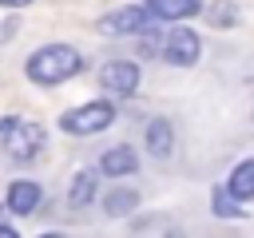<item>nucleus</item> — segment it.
Masks as SVG:
<instances>
[{
  "mask_svg": "<svg viewBox=\"0 0 254 238\" xmlns=\"http://www.w3.org/2000/svg\"><path fill=\"white\" fill-rule=\"evenodd\" d=\"M79 67H83V56H79L71 44H44V48H36V52L28 56V63H24L28 79L40 83V87H56V83L71 79Z\"/></svg>",
  "mask_w": 254,
  "mask_h": 238,
  "instance_id": "f257e3e1",
  "label": "nucleus"
},
{
  "mask_svg": "<svg viewBox=\"0 0 254 238\" xmlns=\"http://www.w3.org/2000/svg\"><path fill=\"white\" fill-rule=\"evenodd\" d=\"M151 24H159L151 12H147V4H123V8H115V12H103L99 20H95V32L99 36H143Z\"/></svg>",
  "mask_w": 254,
  "mask_h": 238,
  "instance_id": "f03ea898",
  "label": "nucleus"
},
{
  "mask_svg": "<svg viewBox=\"0 0 254 238\" xmlns=\"http://www.w3.org/2000/svg\"><path fill=\"white\" fill-rule=\"evenodd\" d=\"M111 123H115V107L103 103V99H91V103L71 107V111L60 115V127L67 135H95V131H107Z\"/></svg>",
  "mask_w": 254,
  "mask_h": 238,
  "instance_id": "7ed1b4c3",
  "label": "nucleus"
},
{
  "mask_svg": "<svg viewBox=\"0 0 254 238\" xmlns=\"http://www.w3.org/2000/svg\"><path fill=\"white\" fill-rule=\"evenodd\" d=\"M0 135H4V151L12 159H32L44 147V127L32 119H0Z\"/></svg>",
  "mask_w": 254,
  "mask_h": 238,
  "instance_id": "20e7f679",
  "label": "nucleus"
},
{
  "mask_svg": "<svg viewBox=\"0 0 254 238\" xmlns=\"http://www.w3.org/2000/svg\"><path fill=\"white\" fill-rule=\"evenodd\" d=\"M198 52H202V40L190 28H171L167 40H163V60L175 63V67H194L198 63Z\"/></svg>",
  "mask_w": 254,
  "mask_h": 238,
  "instance_id": "39448f33",
  "label": "nucleus"
},
{
  "mask_svg": "<svg viewBox=\"0 0 254 238\" xmlns=\"http://www.w3.org/2000/svg\"><path fill=\"white\" fill-rule=\"evenodd\" d=\"M99 83L111 95H131L139 87V63H131V60H107L99 67Z\"/></svg>",
  "mask_w": 254,
  "mask_h": 238,
  "instance_id": "423d86ee",
  "label": "nucleus"
},
{
  "mask_svg": "<svg viewBox=\"0 0 254 238\" xmlns=\"http://www.w3.org/2000/svg\"><path fill=\"white\" fill-rule=\"evenodd\" d=\"M135 167H139V155L127 143L107 147L103 159H99V175H107V178H127V175H135Z\"/></svg>",
  "mask_w": 254,
  "mask_h": 238,
  "instance_id": "0eeeda50",
  "label": "nucleus"
},
{
  "mask_svg": "<svg viewBox=\"0 0 254 238\" xmlns=\"http://www.w3.org/2000/svg\"><path fill=\"white\" fill-rule=\"evenodd\" d=\"M40 198H44V190H40V182H32V178H16V182L8 186V210H12V214H32V210L40 206Z\"/></svg>",
  "mask_w": 254,
  "mask_h": 238,
  "instance_id": "6e6552de",
  "label": "nucleus"
},
{
  "mask_svg": "<svg viewBox=\"0 0 254 238\" xmlns=\"http://www.w3.org/2000/svg\"><path fill=\"white\" fill-rule=\"evenodd\" d=\"M198 8H202V0H147V12H151L155 20H163V24H171V20H190Z\"/></svg>",
  "mask_w": 254,
  "mask_h": 238,
  "instance_id": "1a4fd4ad",
  "label": "nucleus"
},
{
  "mask_svg": "<svg viewBox=\"0 0 254 238\" xmlns=\"http://www.w3.org/2000/svg\"><path fill=\"white\" fill-rule=\"evenodd\" d=\"M147 151H151L155 159H167V155L175 151V127H171L167 119H151V123H147Z\"/></svg>",
  "mask_w": 254,
  "mask_h": 238,
  "instance_id": "9d476101",
  "label": "nucleus"
},
{
  "mask_svg": "<svg viewBox=\"0 0 254 238\" xmlns=\"http://www.w3.org/2000/svg\"><path fill=\"white\" fill-rule=\"evenodd\" d=\"M95 182H99V175L87 167V171H79L75 178H71V186H67V206L71 210H79V206H91L95 202Z\"/></svg>",
  "mask_w": 254,
  "mask_h": 238,
  "instance_id": "9b49d317",
  "label": "nucleus"
},
{
  "mask_svg": "<svg viewBox=\"0 0 254 238\" xmlns=\"http://www.w3.org/2000/svg\"><path fill=\"white\" fill-rule=\"evenodd\" d=\"M226 190H230L238 202H250V198H254V159H242V163L230 171Z\"/></svg>",
  "mask_w": 254,
  "mask_h": 238,
  "instance_id": "f8f14e48",
  "label": "nucleus"
},
{
  "mask_svg": "<svg viewBox=\"0 0 254 238\" xmlns=\"http://www.w3.org/2000/svg\"><path fill=\"white\" fill-rule=\"evenodd\" d=\"M135 206H139V194L127 190V186H119V190H111V194L103 198V214H107V218H123V214H131Z\"/></svg>",
  "mask_w": 254,
  "mask_h": 238,
  "instance_id": "ddd939ff",
  "label": "nucleus"
},
{
  "mask_svg": "<svg viewBox=\"0 0 254 238\" xmlns=\"http://www.w3.org/2000/svg\"><path fill=\"white\" fill-rule=\"evenodd\" d=\"M210 206H214V214H218V218H242V202H238L226 186H218V190L210 194Z\"/></svg>",
  "mask_w": 254,
  "mask_h": 238,
  "instance_id": "4468645a",
  "label": "nucleus"
},
{
  "mask_svg": "<svg viewBox=\"0 0 254 238\" xmlns=\"http://www.w3.org/2000/svg\"><path fill=\"white\" fill-rule=\"evenodd\" d=\"M210 20H214L218 28H230V24L238 20V8H234V4H214V8H210Z\"/></svg>",
  "mask_w": 254,
  "mask_h": 238,
  "instance_id": "2eb2a0df",
  "label": "nucleus"
},
{
  "mask_svg": "<svg viewBox=\"0 0 254 238\" xmlns=\"http://www.w3.org/2000/svg\"><path fill=\"white\" fill-rule=\"evenodd\" d=\"M12 234H16V230H12L8 222H0V238H12Z\"/></svg>",
  "mask_w": 254,
  "mask_h": 238,
  "instance_id": "dca6fc26",
  "label": "nucleus"
},
{
  "mask_svg": "<svg viewBox=\"0 0 254 238\" xmlns=\"http://www.w3.org/2000/svg\"><path fill=\"white\" fill-rule=\"evenodd\" d=\"M0 4H8V8H24V4H32V0H0Z\"/></svg>",
  "mask_w": 254,
  "mask_h": 238,
  "instance_id": "f3484780",
  "label": "nucleus"
}]
</instances>
